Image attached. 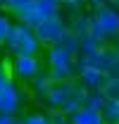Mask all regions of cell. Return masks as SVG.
<instances>
[{"mask_svg": "<svg viewBox=\"0 0 119 124\" xmlns=\"http://www.w3.org/2000/svg\"><path fill=\"white\" fill-rule=\"evenodd\" d=\"M12 15L22 22V24H29V26H36L41 22V15L36 10V0H17L12 7H7Z\"/></svg>", "mask_w": 119, "mask_h": 124, "instance_id": "obj_9", "label": "cell"}, {"mask_svg": "<svg viewBox=\"0 0 119 124\" xmlns=\"http://www.w3.org/2000/svg\"><path fill=\"white\" fill-rule=\"evenodd\" d=\"M103 117H105L107 124H119V100L107 98V103L103 108Z\"/></svg>", "mask_w": 119, "mask_h": 124, "instance_id": "obj_14", "label": "cell"}, {"mask_svg": "<svg viewBox=\"0 0 119 124\" xmlns=\"http://www.w3.org/2000/svg\"><path fill=\"white\" fill-rule=\"evenodd\" d=\"M86 95H88V91L81 84H74L72 79L69 81H55L45 103L50 105V110H62L64 115L72 117L76 110H81L86 105Z\"/></svg>", "mask_w": 119, "mask_h": 124, "instance_id": "obj_1", "label": "cell"}, {"mask_svg": "<svg viewBox=\"0 0 119 124\" xmlns=\"http://www.w3.org/2000/svg\"><path fill=\"white\" fill-rule=\"evenodd\" d=\"M107 5H119V0H105Z\"/></svg>", "mask_w": 119, "mask_h": 124, "instance_id": "obj_26", "label": "cell"}, {"mask_svg": "<svg viewBox=\"0 0 119 124\" xmlns=\"http://www.w3.org/2000/svg\"><path fill=\"white\" fill-rule=\"evenodd\" d=\"M36 36H38V41L43 43V46H57L60 41H62V36L69 31V26L64 24V19L62 17H48V19H41L36 26Z\"/></svg>", "mask_w": 119, "mask_h": 124, "instance_id": "obj_5", "label": "cell"}, {"mask_svg": "<svg viewBox=\"0 0 119 124\" xmlns=\"http://www.w3.org/2000/svg\"><path fill=\"white\" fill-rule=\"evenodd\" d=\"M90 26H93V15H86V12H76L72 17V26L69 29L74 31L76 36H90Z\"/></svg>", "mask_w": 119, "mask_h": 124, "instance_id": "obj_11", "label": "cell"}, {"mask_svg": "<svg viewBox=\"0 0 119 124\" xmlns=\"http://www.w3.org/2000/svg\"><path fill=\"white\" fill-rule=\"evenodd\" d=\"M0 46H2V43H0Z\"/></svg>", "mask_w": 119, "mask_h": 124, "instance_id": "obj_28", "label": "cell"}, {"mask_svg": "<svg viewBox=\"0 0 119 124\" xmlns=\"http://www.w3.org/2000/svg\"><path fill=\"white\" fill-rule=\"evenodd\" d=\"M12 26H15V24H12V19H10L7 15H2V12H0V43H5V41H7V36H10Z\"/></svg>", "mask_w": 119, "mask_h": 124, "instance_id": "obj_16", "label": "cell"}, {"mask_svg": "<svg viewBox=\"0 0 119 124\" xmlns=\"http://www.w3.org/2000/svg\"><path fill=\"white\" fill-rule=\"evenodd\" d=\"M36 10H38L41 19L57 17L60 10H62V0H36Z\"/></svg>", "mask_w": 119, "mask_h": 124, "instance_id": "obj_12", "label": "cell"}, {"mask_svg": "<svg viewBox=\"0 0 119 124\" xmlns=\"http://www.w3.org/2000/svg\"><path fill=\"white\" fill-rule=\"evenodd\" d=\"M107 74H105L103 69H98V67H88V64H83V67H79V84L86 88V91H105V86H107Z\"/></svg>", "mask_w": 119, "mask_h": 124, "instance_id": "obj_8", "label": "cell"}, {"mask_svg": "<svg viewBox=\"0 0 119 124\" xmlns=\"http://www.w3.org/2000/svg\"><path fill=\"white\" fill-rule=\"evenodd\" d=\"M0 10H2V2H0Z\"/></svg>", "mask_w": 119, "mask_h": 124, "instance_id": "obj_27", "label": "cell"}, {"mask_svg": "<svg viewBox=\"0 0 119 124\" xmlns=\"http://www.w3.org/2000/svg\"><path fill=\"white\" fill-rule=\"evenodd\" d=\"M48 74L52 77V81H69L79 67V55L62 46H52L48 53Z\"/></svg>", "mask_w": 119, "mask_h": 124, "instance_id": "obj_4", "label": "cell"}, {"mask_svg": "<svg viewBox=\"0 0 119 124\" xmlns=\"http://www.w3.org/2000/svg\"><path fill=\"white\" fill-rule=\"evenodd\" d=\"M105 103H107L105 91H90L88 95H86V108H93V110H100V112H103Z\"/></svg>", "mask_w": 119, "mask_h": 124, "instance_id": "obj_15", "label": "cell"}, {"mask_svg": "<svg viewBox=\"0 0 119 124\" xmlns=\"http://www.w3.org/2000/svg\"><path fill=\"white\" fill-rule=\"evenodd\" d=\"M0 2H2V7H5V10H7V7H12V5H15L17 0H0Z\"/></svg>", "mask_w": 119, "mask_h": 124, "instance_id": "obj_23", "label": "cell"}, {"mask_svg": "<svg viewBox=\"0 0 119 124\" xmlns=\"http://www.w3.org/2000/svg\"><path fill=\"white\" fill-rule=\"evenodd\" d=\"M110 46H112V48H114V50H117V53H119V36H117V38H114V41H112V43H110Z\"/></svg>", "mask_w": 119, "mask_h": 124, "instance_id": "obj_24", "label": "cell"}, {"mask_svg": "<svg viewBox=\"0 0 119 124\" xmlns=\"http://www.w3.org/2000/svg\"><path fill=\"white\" fill-rule=\"evenodd\" d=\"M48 117H50V122H52V124H72V117L64 115L62 110H50Z\"/></svg>", "mask_w": 119, "mask_h": 124, "instance_id": "obj_18", "label": "cell"}, {"mask_svg": "<svg viewBox=\"0 0 119 124\" xmlns=\"http://www.w3.org/2000/svg\"><path fill=\"white\" fill-rule=\"evenodd\" d=\"M105 95L119 100V79H110V81H107V86H105Z\"/></svg>", "mask_w": 119, "mask_h": 124, "instance_id": "obj_19", "label": "cell"}, {"mask_svg": "<svg viewBox=\"0 0 119 124\" xmlns=\"http://www.w3.org/2000/svg\"><path fill=\"white\" fill-rule=\"evenodd\" d=\"M90 36L98 43H103V46H110L119 36V10H117V5H103V7L93 10Z\"/></svg>", "mask_w": 119, "mask_h": 124, "instance_id": "obj_2", "label": "cell"}, {"mask_svg": "<svg viewBox=\"0 0 119 124\" xmlns=\"http://www.w3.org/2000/svg\"><path fill=\"white\" fill-rule=\"evenodd\" d=\"M62 5H69L72 10H79L81 5H86V0H62Z\"/></svg>", "mask_w": 119, "mask_h": 124, "instance_id": "obj_20", "label": "cell"}, {"mask_svg": "<svg viewBox=\"0 0 119 124\" xmlns=\"http://www.w3.org/2000/svg\"><path fill=\"white\" fill-rule=\"evenodd\" d=\"M72 124H107V122H105L100 110H93V108L83 105L81 110H76L72 115Z\"/></svg>", "mask_w": 119, "mask_h": 124, "instance_id": "obj_10", "label": "cell"}, {"mask_svg": "<svg viewBox=\"0 0 119 124\" xmlns=\"http://www.w3.org/2000/svg\"><path fill=\"white\" fill-rule=\"evenodd\" d=\"M5 67H7V64H5V62L0 60V74H5V72H7V69H5Z\"/></svg>", "mask_w": 119, "mask_h": 124, "instance_id": "obj_25", "label": "cell"}, {"mask_svg": "<svg viewBox=\"0 0 119 124\" xmlns=\"http://www.w3.org/2000/svg\"><path fill=\"white\" fill-rule=\"evenodd\" d=\"M24 124H52L48 115H41V112H31L24 117Z\"/></svg>", "mask_w": 119, "mask_h": 124, "instance_id": "obj_17", "label": "cell"}, {"mask_svg": "<svg viewBox=\"0 0 119 124\" xmlns=\"http://www.w3.org/2000/svg\"><path fill=\"white\" fill-rule=\"evenodd\" d=\"M52 77L50 74H38V77L33 79V95L36 98H41V100H45L48 98V93H50V88H52Z\"/></svg>", "mask_w": 119, "mask_h": 124, "instance_id": "obj_13", "label": "cell"}, {"mask_svg": "<svg viewBox=\"0 0 119 124\" xmlns=\"http://www.w3.org/2000/svg\"><path fill=\"white\" fill-rule=\"evenodd\" d=\"M86 5L93 7V10H98V7H103V5H107V2H105V0H86Z\"/></svg>", "mask_w": 119, "mask_h": 124, "instance_id": "obj_21", "label": "cell"}, {"mask_svg": "<svg viewBox=\"0 0 119 124\" xmlns=\"http://www.w3.org/2000/svg\"><path fill=\"white\" fill-rule=\"evenodd\" d=\"M5 46H7V50H10L12 55H38L41 48H43V43L38 41L33 26L19 22V24L12 26L7 41H5Z\"/></svg>", "mask_w": 119, "mask_h": 124, "instance_id": "obj_3", "label": "cell"}, {"mask_svg": "<svg viewBox=\"0 0 119 124\" xmlns=\"http://www.w3.org/2000/svg\"><path fill=\"white\" fill-rule=\"evenodd\" d=\"M17 119L12 117V115H0V124H15Z\"/></svg>", "mask_w": 119, "mask_h": 124, "instance_id": "obj_22", "label": "cell"}, {"mask_svg": "<svg viewBox=\"0 0 119 124\" xmlns=\"http://www.w3.org/2000/svg\"><path fill=\"white\" fill-rule=\"evenodd\" d=\"M22 108V95L19 88L15 86V81L10 77V72L0 74V115H12L15 117Z\"/></svg>", "mask_w": 119, "mask_h": 124, "instance_id": "obj_6", "label": "cell"}, {"mask_svg": "<svg viewBox=\"0 0 119 124\" xmlns=\"http://www.w3.org/2000/svg\"><path fill=\"white\" fill-rule=\"evenodd\" d=\"M10 72L22 81H33L41 74V62L38 55H15V60L10 64Z\"/></svg>", "mask_w": 119, "mask_h": 124, "instance_id": "obj_7", "label": "cell"}]
</instances>
